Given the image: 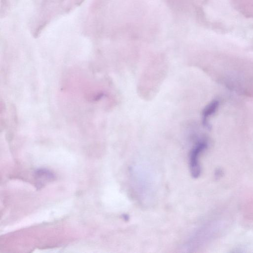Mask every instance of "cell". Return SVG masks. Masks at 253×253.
<instances>
[{
  "label": "cell",
  "mask_w": 253,
  "mask_h": 253,
  "mask_svg": "<svg viewBox=\"0 0 253 253\" xmlns=\"http://www.w3.org/2000/svg\"><path fill=\"white\" fill-rule=\"evenodd\" d=\"M208 147L207 142L201 141L198 142L192 149L190 155V168L192 176L197 178L201 173L200 157L201 153Z\"/></svg>",
  "instance_id": "obj_1"
},
{
  "label": "cell",
  "mask_w": 253,
  "mask_h": 253,
  "mask_svg": "<svg viewBox=\"0 0 253 253\" xmlns=\"http://www.w3.org/2000/svg\"><path fill=\"white\" fill-rule=\"evenodd\" d=\"M219 105V102L214 100L209 103L204 109L203 112V124L206 126L209 127L208 119L217 110Z\"/></svg>",
  "instance_id": "obj_2"
}]
</instances>
